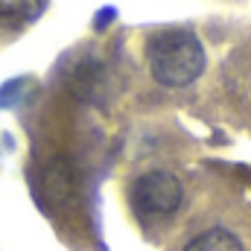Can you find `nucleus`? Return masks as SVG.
<instances>
[{
	"instance_id": "obj_1",
	"label": "nucleus",
	"mask_w": 251,
	"mask_h": 251,
	"mask_svg": "<svg viewBox=\"0 0 251 251\" xmlns=\"http://www.w3.org/2000/svg\"><path fill=\"white\" fill-rule=\"evenodd\" d=\"M149 73L164 88H187L204 73V47L190 29H161L146 44Z\"/></svg>"
},
{
	"instance_id": "obj_2",
	"label": "nucleus",
	"mask_w": 251,
	"mask_h": 251,
	"mask_svg": "<svg viewBox=\"0 0 251 251\" xmlns=\"http://www.w3.org/2000/svg\"><path fill=\"white\" fill-rule=\"evenodd\" d=\"M184 187L173 173L152 170L131 184V207L140 216H170L181 207Z\"/></svg>"
},
{
	"instance_id": "obj_3",
	"label": "nucleus",
	"mask_w": 251,
	"mask_h": 251,
	"mask_svg": "<svg viewBox=\"0 0 251 251\" xmlns=\"http://www.w3.org/2000/svg\"><path fill=\"white\" fill-rule=\"evenodd\" d=\"M184 251H246L240 237L225 231V228H210L204 234H199L196 240H190Z\"/></svg>"
},
{
	"instance_id": "obj_4",
	"label": "nucleus",
	"mask_w": 251,
	"mask_h": 251,
	"mask_svg": "<svg viewBox=\"0 0 251 251\" xmlns=\"http://www.w3.org/2000/svg\"><path fill=\"white\" fill-rule=\"evenodd\" d=\"M41 0H0V24H26L38 15Z\"/></svg>"
}]
</instances>
